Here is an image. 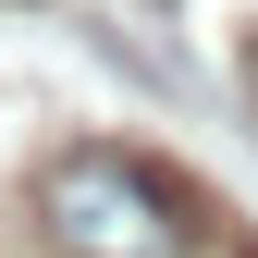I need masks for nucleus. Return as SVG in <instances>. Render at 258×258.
<instances>
[{
    "mask_svg": "<svg viewBox=\"0 0 258 258\" xmlns=\"http://www.w3.org/2000/svg\"><path fill=\"white\" fill-rule=\"evenodd\" d=\"M246 99H258V25H246Z\"/></svg>",
    "mask_w": 258,
    "mask_h": 258,
    "instance_id": "nucleus-2",
    "label": "nucleus"
},
{
    "mask_svg": "<svg viewBox=\"0 0 258 258\" xmlns=\"http://www.w3.org/2000/svg\"><path fill=\"white\" fill-rule=\"evenodd\" d=\"M13 13H49V0H13Z\"/></svg>",
    "mask_w": 258,
    "mask_h": 258,
    "instance_id": "nucleus-3",
    "label": "nucleus"
},
{
    "mask_svg": "<svg viewBox=\"0 0 258 258\" xmlns=\"http://www.w3.org/2000/svg\"><path fill=\"white\" fill-rule=\"evenodd\" d=\"M37 221H49L61 258H197V246H221L209 184L148 160V148H111V136L37 160Z\"/></svg>",
    "mask_w": 258,
    "mask_h": 258,
    "instance_id": "nucleus-1",
    "label": "nucleus"
}]
</instances>
